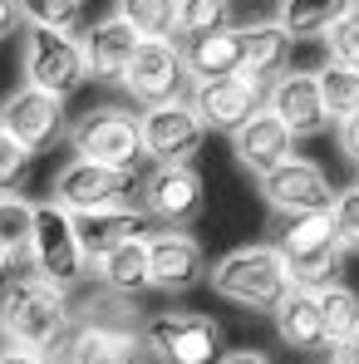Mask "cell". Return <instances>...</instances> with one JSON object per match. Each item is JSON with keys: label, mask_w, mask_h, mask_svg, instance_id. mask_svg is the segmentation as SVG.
I'll return each instance as SVG.
<instances>
[{"label": "cell", "mask_w": 359, "mask_h": 364, "mask_svg": "<svg viewBox=\"0 0 359 364\" xmlns=\"http://www.w3.org/2000/svg\"><path fill=\"white\" fill-rule=\"evenodd\" d=\"M74 325H79V310L69 291L50 286L45 276H20L0 296V345H20L60 360Z\"/></svg>", "instance_id": "cell-1"}, {"label": "cell", "mask_w": 359, "mask_h": 364, "mask_svg": "<svg viewBox=\"0 0 359 364\" xmlns=\"http://www.w3.org/2000/svg\"><path fill=\"white\" fill-rule=\"evenodd\" d=\"M207 286H212L217 301L237 305V310L271 315L276 305L286 301V291H291L296 281H291V266H286L281 246H237V251H227L222 261H212Z\"/></svg>", "instance_id": "cell-2"}, {"label": "cell", "mask_w": 359, "mask_h": 364, "mask_svg": "<svg viewBox=\"0 0 359 364\" xmlns=\"http://www.w3.org/2000/svg\"><path fill=\"white\" fill-rule=\"evenodd\" d=\"M30 266L35 276H45L50 286L60 291H79L94 271V256L84 251V237H79V222L74 212L60 207L55 197H45L35 207V237H30Z\"/></svg>", "instance_id": "cell-3"}, {"label": "cell", "mask_w": 359, "mask_h": 364, "mask_svg": "<svg viewBox=\"0 0 359 364\" xmlns=\"http://www.w3.org/2000/svg\"><path fill=\"white\" fill-rule=\"evenodd\" d=\"M276 246H281V256H286V266H291V281H296V286H310V291L340 281L345 256H350L345 242H340V232H335V217H330V212L286 217Z\"/></svg>", "instance_id": "cell-4"}, {"label": "cell", "mask_w": 359, "mask_h": 364, "mask_svg": "<svg viewBox=\"0 0 359 364\" xmlns=\"http://www.w3.org/2000/svg\"><path fill=\"white\" fill-rule=\"evenodd\" d=\"M143 350L158 364H217L222 325L202 310H158L143 320Z\"/></svg>", "instance_id": "cell-5"}, {"label": "cell", "mask_w": 359, "mask_h": 364, "mask_svg": "<svg viewBox=\"0 0 359 364\" xmlns=\"http://www.w3.org/2000/svg\"><path fill=\"white\" fill-rule=\"evenodd\" d=\"M69 148L79 158H94V163L138 173V163L148 158L143 153V114H128V109H89V114H79V119L69 123Z\"/></svg>", "instance_id": "cell-6"}, {"label": "cell", "mask_w": 359, "mask_h": 364, "mask_svg": "<svg viewBox=\"0 0 359 364\" xmlns=\"http://www.w3.org/2000/svg\"><path fill=\"white\" fill-rule=\"evenodd\" d=\"M138 207L158 227H192L207 207V187L192 163H153L138 178Z\"/></svg>", "instance_id": "cell-7"}, {"label": "cell", "mask_w": 359, "mask_h": 364, "mask_svg": "<svg viewBox=\"0 0 359 364\" xmlns=\"http://www.w3.org/2000/svg\"><path fill=\"white\" fill-rule=\"evenodd\" d=\"M20 74H25V84H40V89L69 99L89 79V60H84L79 35H69V30H30L25 45H20Z\"/></svg>", "instance_id": "cell-8"}, {"label": "cell", "mask_w": 359, "mask_h": 364, "mask_svg": "<svg viewBox=\"0 0 359 364\" xmlns=\"http://www.w3.org/2000/svg\"><path fill=\"white\" fill-rule=\"evenodd\" d=\"M133 192H138V182H133L128 168H109V163H94V158H79V153H74L60 173H55V182H50V197H55L60 207H69L74 217H79V212L119 207Z\"/></svg>", "instance_id": "cell-9"}, {"label": "cell", "mask_w": 359, "mask_h": 364, "mask_svg": "<svg viewBox=\"0 0 359 364\" xmlns=\"http://www.w3.org/2000/svg\"><path fill=\"white\" fill-rule=\"evenodd\" d=\"M261 197H266V207L276 212V217H305V212H330L335 207V192L340 187H330V173L320 168V163H310V158H300L291 153L286 163H276L271 173H261Z\"/></svg>", "instance_id": "cell-10"}, {"label": "cell", "mask_w": 359, "mask_h": 364, "mask_svg": "<svg viewBox=\"0 0 359 364\" xmlns=\"http://www.w3.org/2000/svg\"><path fill=\"white\" fill-rule=\"evenodd\" d=\"M123 89L148 109V104H168V99H187L192 94V69L178 40H143L138 55L123 74Z\"/></svg>", "instance_id": "cell-11"}, {"label": "cell", "mask_w": 359, "mask_h": 364, "mask_svg": "<svg viewBox=\"0 0 359 364\" xmlns=\"http://www.w3.org/2000/svg\"><path fill=\"white\" fill-rule=\"evenodd\" d=\"M207 123L192 109V99H168L143 109V153L148 163H192L207 143Z\"/></svg>", "instance_id": "cell-12"}, {"label": "cell", "mask_w": 359, "mask_h": 364, "mask_svg": "<svg viewBox=\"0 0 359 364\" xmlns=\"http://www.w3.org/2000/svg\"><path fill=\"white\" fill-rule=\"evenodd\" d=\"M0 128L10 138H20L30 153H45V148H55L69 133L64 128V99L50 94V89H40V84H20L0 104Z\"/></svg>", "instance_id": "cell-13"}, {"label": "cell", "mask_w": 359, "mask_h": 364, "mask_svg": "<svg viewBox=\"0 0 359 364\" xmlns=\"http://www.w3.org/2000/svg\"><path fill=\"white\" fill-rule=\"evenodd\" d=\"M266 109L296 138H320L335 123L325 109V94H320V69H281L266 89Z\"/></svg>", "instance_id": "cell-14"}, {"label": "cell", "mask_w": 359, "mask_h": 364, "mask_svg": "<svg viewBox=\"0 0 359 364\" xmlns=\"http://www.w3.org/2000/svg\"><path fill=\"white\" fill-rule=\"evenodd\" d=\"M187 99H192V109L202 114L207 128H217V133H237L256 109H266V79H256V74L197 79Z\"/></svg>", "instance_id": "cell-15"}, {"label": "cell", "mask_w": 359, "mask_h": 364, "mask_svg": "<svg viewBox=\"0 0 359 364\" xmlns=\"http://www.w3.org/2000/svg\"><path fill=\"white\" fill-rule=\"evenodd\" d=\"M148 256H153V291H168V296L197 291L207 281V271H212L202 242L187 227H158V232H148Z\"/></svg>", "instance_id": "cell-16"}, {"label": "cell", "mask_w": 359, "mask_h": 364, "mask_svg": "<svg viewBox=\"0 0 359 364\" xmlns=\"http://www.w3.org/2000/svg\"><path fill=\"white\" fill-rule=\"evenodd\" d=\"M79 45H84V60H89V79L123 84V74H128V64H133V55H138L143 35L114 10V15H104V20L84 25V30H79Z\"/></svg>", "instance_id": "cell-17"}, {"label": "cell", "mask_w": 359, "mask_h": 364, "mask_svg": "<svg viewBox=\"0 0 359 364\" xmlns=\"http://www.w3.org/2000/svg\"><path fill=\"white\" fill-rule=\"evenodd\" d=\"M232 153H237V163L251 178H261V173H271L276 163H286V158L296 153V133L276 119L271 109H256V114L232 133Z\"/></svg>", "instance_id": "cell-18"}, {"label": "cell", "mask_w": 359, "mask_h": 364, "mask_svg": "<svg viewBox=\"0 0 359 364\" xmlns=\"http://www.w3.org/2000/svg\"><path fill=\"white\" fill-rule=\"evenodd\" d=\"M271 325H276V340L296 355H310V350H325L330 335H325V315H320V296L310 286H291L286 301L271 310Z\"/></svg>", "instance_id": "cell-19"}, {"label": "cell", "mask_w": 359, "mask_h": 364, "mask_svg": "<svg viewBox=\"0 0 359 364\" xmlns=\"http://www.w3.org/2000/svg\"><path fill=\"white\" fill-rule=\"evenodd\" d=\"M79 222V237H84V251L99 261V256H109L114 246H123L128 237H148L158 222L143 212V207H133V202H119V207H104V212H79L74 217Z\"/></svg>", "instance_id": "cell-20"}, {"label": "cell", "mask_w": 359, "mask_h": 364, "mask_svg": "<svg viewBox=\"0 0 359 364\" xmlns=\"http://www.w3.org/2000/svg\"><path fill=\"white\" fill-rule=\"evenodd\" d=\"M182 55L197 79H227V74H246V45H241V25L212 30V35H192L182 40Z\"/></svg>", "instance_id": "cell-21"}, {"label": "cell", "mask_w": 359, "mask_h": 364, "mask_svg": "<svg viewBox=\"0 0 359 364\" xmlns=\"http://www.w3.org/2000/svg\"><path fill=\"white\" fill-rule=\"evenodd\" d=\"M94 276L104 291L138 301L143 291H153V256H148V237H128L123 246H114L109 256L94 261Z\"/></svg>", "instance_id": "cell-22"}, {"label": "cell", "mask_w": 359, "mask_h": 364, "mask_svg": "<svg viewBox=\"0 0 359 364\" xmlns=\"http://www.w3.org/2000/svg\"><path fill=\"white\" fill-rule=\"evenodd\" d=\"M241 45H246V74H256V79H276L286 60H291V30L281 25V20H251V25H241Z\"/></svg>", "instance_id": "cell-23"}, {"label": "cell", "mask_w": 359, "mask_h": 364, "mask_svg": "<svg viewBox=\"0 0 359 364\" xmlns=\"http://www.w3.org/2000/svg\"><path fill=\"white\" fill-rule=\"evenodd\" d=\"M355 0H281L276 20L291 30V40H325L330 25L350 10Z\"/></svg>", "instance_id": "cell-24"}, {"label": "cell", "mask_w": 359, "mask_h": 364, "mask_svg": "<svg viewBox=\"0 0 359 364\" xmlns=\"http://www.w3.org/2000/svg\"><path fill=\"white\" fill-rule=\"evenodd\" d=\"M143 40H178V10L182 0H119L114 5Z\"/></svg>", "instance_id": "cell-25"}, {"label": "cell", "mask_w": 359, "mask_h": 364, "mask_svg": "<svg viewBox=\"0 0 359 364\" xmlns=\"http://www.w3.org/2000/svg\"><path fill=\"white\" fill-rule=\"evenodd\" d=\"M35 207L20 187H5L0 192V242L10 246L15 256H30V237H35Z\"/></svg>", "instance_id": "cell-26"}, {"label": "cell", "mask_w": 359, "mask_h": 364, "mask_svg": "<svg viewBox=\"0 0 359 364\" xmlns=\"http://www.w3.org/2000/svg\"><path fill=\"white\" fill-rule=\"evenodd\" d=\"M315 296H320V315H325V335H330V345L345 340V335L359 325V291H355V286H345V281H330V286H320Z\"/></svg>", "instance_id": "cell-27"}, {"label": "cell", "mask_w": 359, "mask_h": 364, "mask_svg": "<svg viewBox=\"0 0 359 364\" xmlns=\"http://www.w3.org/2000/svg\"><path fill=\"white\" fill-rule=\"evenodd\" d=\"M25 30H84V0H20Z\"/></svg>", "instance_id": "cell-28"}, {"label": "cell", "mask_w": 359, "mask_h": 364, "mask_svg": "<svg viewBox=\"0 0 359 364\" xmlns=\"http://www.w3.org/2000/svg\"><path fill=\"white\" fill-rule=\"evenodd\" d=\"M320 94H325V109H330L335 123L350 119V114L359 109V69L325 60V69H320Z\"/></svg>", "instance_id": "cell-29"}, {"label": "cell", "mask_w": 359, "mask_h": 364, "mask_svg": "<svg viewBox=\"0 0 359 364\" xmlns=\"http://www.w3.org/2000/svg\"><path fill=\"white\" fill-rule=\"evenodd\" d=\"M227 25H237L232 0H182V10H178V40L212 35V30H227Z\"/></svg>", "instance_id": "cell-30"}, {"label": "cell", "mask_w": 359, "mask_h": 364, "mask_svg": "<svg viewBox=\"0 0 359 364\" xmlns=\"http://www.w3.org/2000/svg\"><path fill=\"white\" fill-rule=\"evenodd\" d=\"M325 60L359 69V0L330 25V35H325Z\"/></svg>", "instance_id": "cell-31"}, {"label": "cell", "mask_w": 359, "mask_h": 364, "mask_svg": "<svg viewBox=\"0 0 359 364\" xmlns=\"http://www.w3.org/2000/svg\"><path fill=\"white\" fill-rule=\"evenodd\" d=\"M330 217H335V232H340L345 251L359 256V182H350V187H340V192H335Z\"/></svg>", "instance_id": "cell-32"}, {"label": "cell", "mask_w": 359, "mask_h": 364, "mask_svg": "<svg viewBox=\"0 0 359 364\" xmlns=\"http://www.w3.org/2000/svg\"><path fill=\"white\" fill-rule=\"evenodd\" d=\"M30 158H35V153H30L20 138H10V133L0 128V192L25 182V173H30Z\"/></svg>", "instance_id": "cell-33"}, {"label": "cell", "mask_w": 359, "mask_h": 364, "mask_svg": "<svg viewBox=\"0 0 359 364\" xmlns=\"http://www.w3.org/2000/svg\"><path fill=\"white\" fill-rule=\"evenodd\" d=\"M335 138H340V153H345V163L359 173V109L350 114V119L335 123Z\"/></svg>", "instance_id": "cell-34"}, {"label": "cell", "mask_w": 359, "mask_h": 364, "mask_svg": "<svg viewBox=\"0 0 359 364\" xmlns=\"http://www.w3.org/2000/svg\"><path fill=\"white\" fill-rule=\"evenodd\" d=\"M330 364H359V325L345 335V340L330 345Z\"/></svg>", "instance_id": "cell-35"}, {"label": "cell", "mask_w": 359, "mask_h": 364, "mask_svg": "<svg viewBox=\"0 0 359 364\" xmlns=\"http://www.w3.org/2000/svg\"><path fill=\"white\" fill-rule=\"evenodd\" d=\"M0 364H60L55 355H40V350H20V345H5Z\"/></svg>", "instance_id": "cell-36"}, {"label": "cell", "mask_w": 359, "mask_h": 364, "mask_svg": "<svg viewBox=\"0 0 359 364\" xmlns=\"http://www.w3.org/2000/svg\"><path fill=\"white\" fill-rule=\"evenodd\" d=\"M15 25H25L20 20V0H0V40L15 35Z\"/></svg>", "instance_id": "cell-37"}, {"label": "cell", "mask_w": 359, "mask_h": 364, "mask_svg": "<svg viewBox=\"0 0 359 364\" xmlns=\"http://www.w3.org/2000/svg\"><path fill=\"white\" fill-rule=\"evenodd\" d=\"M217 364H271V355H261V350H227Z\"/></svg>", "instance_id": "cell-38"}, {"label": "cell", "mask_w": 359, "mask_h": 364, "mask_svg": "<svg viewBox=\"0 0 359 364\" xmlns=\"http://www.w3.org/2000/svg\"><path fill=\"white\" fill-rule=\"evenodd\" d=\"M15 261H20V256H15V251H10V246L0 242V281H5V276H10V271H15Z\"/></svg>", "instance_id": "cell-39"}]
</instances>
